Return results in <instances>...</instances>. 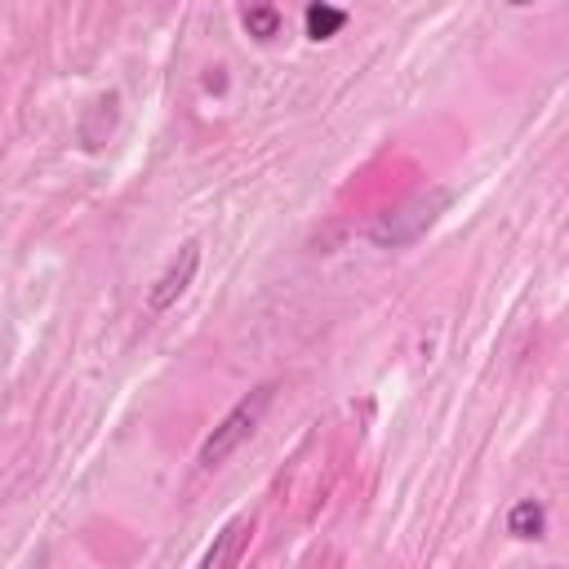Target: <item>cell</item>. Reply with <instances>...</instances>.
Returning <instances> with one entry per match:
<instances>
[{
    "instance_id": "2",
    "label": "cell",
    "mask_w": 569,
    "mask_h": 569,
    "mask_svg": "<svg viewBox=\"0 0 569 569\" xmlns=\"http://www.w3.org/2000/svg\"><path fill=\"white\" fill-rule=\"evenodd\" d=\"M271 401H276V383H263V388H254L250 396H241L231 409H227V418L214 427V432L205 437V445H201V454H197V463H201V471H214V467H223L236 450H241L254 432H258V422H263V414L271 409Z\"/></svg>"
},
{
    "instance_id": "6",
    "label": "cell",
    "mask_w": 569,
    "mask_h": 569,
    "mask_svg": "<svg viewBox=\"0 0 569 569\" xmlns=\"http://www.w3.org/2000/svg\"><path fill=\"white\" fill-rule=\"evenodd\" d=\"M303 27H307V36H312V40H334V36L347 27V10L316 0V5H307V10H303Z\"/></svg>"
},
{
    "instance_id": "4",
    "label": "cell",
    "mask_w": 569,
    "mask_h": 569,
    "mask_svg": "<svg viewBox=\"0 0 569 569\" xmlns=\"http://www.w3.org/2000/svg\"><path fill=\"white\" fill-rule=\"evenodd\" d=\"M245 539H250V520H245V516H236L231 526H223V534H214V547L205 552L201 569H227L236 556H241Z\"/></svg>"
},
{
    "instance_id": "5",
    "label": "cell",
    "mask_w": 569,
    "mask_h": 569,
    "mask_svg": "<svg viewBox=\"0 0 569 569\" xmlns=\"http://www.w3.org/2000/svg\"><path fill=\"white\" fill-rule=\"evenodd\" d=\"M507 534L520 539V543H534L547 534V507L539 498H520L511 511H507Z\"/></svg>"
},
{
    "instance_id": "1",
    "label": "cell",
    "mask_w": 569,
    "mask_h": 569,
    "mask_svg": "<svg viewBox=\"0 0 569 569\" xmlns=\"http://www.w3.org/2000/svg\"><path fill=\"white\" fill-rule=\"evenodd\" d=\"M450 201H454L450 187L418 192V197H409L405 205H396V210H388L383 218H378V223L369 227V241H374L378 250H405V245L422 241V236L437 227V218L450 210Z\"/></svg>"
},
{
    "instance_id": "7",
    "label": "cell",
    "mask_w": 569,
    "mask_h": 569,
    "mask_svg": "<svg viewBox=\"0 0 569 569\" xmlns=\"http://www.w3.org/2000/svg\"><path fill=\"white\" fill-rule=\"evenodd\" d=\"M241 23H245V31L254 36V40H276L280 36V10L276 5H250L245 14H241Z\"/></svg>"
},
{
    "instance_id": "3",
    "label": "cell",
    "mask_w": 569,
    "mask_h": 569,
    "mask_svg": "<svg viewBox=\"0 0 569 569\" xmlns=\"http://www.w3.org/2000/svg\"><path fill=\"white\" fill-rule=\"evenodd\" d=\"M197 271H201V245L197 241H182L178 254L169 258V267L156 276V284L148 290V307L152 312H169L187 294V284L197 280Z\"/></svg>"
}]
</instances>
